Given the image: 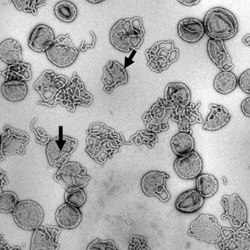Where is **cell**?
<instances>
[{
	"mask_svg": "<svg viewBox=\"0 0 250 250\" xmlns=\"http://www.w3.org/2000/svg\"><path fill=\"white\" fill-rule=\"evenodd\" d=\"M239 86L244 92L250 93V70L248 69L240 76L238 80Z\"/></svg>",
	"mask_w": 250,
	"mask_h": 250,
	"instance_id": "f35d334b",
	"label": "cell"
},
{
	"mask_svg": "<svg viewBox=\"0 0 250 250\" xmlns=\"http://www.w3.org/2000/svg\"><path fill=\"white\" fill-rule=\"evenodd\" d=\"M4 133L1 136V160L3 155H24L25 146L28 144L29 136L25 131L20 130L9 126H4Z\"/></svg>",
	"mask_w": 250,
	"mask_h": 250,
	"instance_id": "4fadbf2b",
	"label": "cell"
},
{
	"mask_svg": "<svg viewBox=\"0 0 250 250\" xmlns=\"http://www.w3.org/2000/svg\"><path fill=\"white\" fill-rule=\"evenodd\" d=\"M221 204L225 209V213L222 216L223 220L229 218L231 224L237 229L247 223V207L237 194L225 195Z\"/></svg>",
	"mask_w": 250,
	"mask_h": 250,
	"instance_id": "9a60e30c",
	"label": "cell"
},
{
	"mask_svg": "<svg viewBox=\"0 0 250 250\" xmlns=\"http://www.w3.org/2000/svg\"><path fill=\"white\" fill-rule=\"evenodd\" d=\"M1 74L3 75L5 81L19 80L25 82L32 79L30 64L23 62L9 65L5 70L2 71Z\"/></svg>",
	"mask_w": 250,
	"mask_h": 250,
	"instance_id": "f1b7e54d",
	"label": "cell"
},
{
	"mask_svg": "<svg viewBox=\"0 0 250 250\" xmlns=\"http://www.w3.org/2000/svg\"><path fill=\"white\" fill-rule=\"evenodd\" d=\"M151 70L160 73L167 70L179 58V51L173 42H160L155 43L145 52Z\"/></svg>",
	"mask_w": 250,
	"mask_h": 250,
	"instance_id": "5b68a950",
	"label": "cell"
},
{
	"mask_svg": "<svg viewBox=\"0 0 250 250\" xmlns=\"http://www.w3.org/2000/svg\"><path fill=\"white\" fill-rule=\"evenodd\" d=\"M19 203V198L14 192H1L0 196V211L3 213H12Z\"/></svg>",
	"mask_w": 250,
	"mask_h": 250,
	"instance_id": "e575fe53",
	"label": "cell"
},
{
	"mask_svg": "<svg viewBox=\"0 0 250 250\" xmlns=\"http://www.w3.org/2000/svg\"><path fill=\"white\" fill-rule=\"evenodd\" d=\"M88 1L91 3L97 4L102 3L104 1L103 0H88Z\"/></svg>",
	"mask_w": 250,
	"mask_h": 250,
	"instance_id": "7bdbcfd3",
	"label": "cell"
},
{
	"mask_svg": "<svg viewBox=\"0 0 250 250\" xmlns=\"http://www.w3.org/2000/svg\"><path fill=\"white\" fill-rule=\"evenodd\" d=\"M68 78L62 75H56L53 71L46 70L38 78L34 88L41 96L44 102L54 100L55 96L68 83Z\"/></svg>",
	"mask_w": 250,
	"mask_h": 250,
	"instance_id": "8fae6325",
	"label": "cell"
},
{
	"mask_svg": "<svg viewBox=\"0 0 250 250\" xmlns=\"http://www.w3.org/2000/svg\"><path fill=\"white\" fill-rule=\"evenodd\" d=\"M209 107L211 112L203 126V129L207 131L218 130L229 124L231 115L225 107L215 104H211Z\"/></svg>",
	"mask_w": 250,
	"mask_h": 250,
	"instance_id": "484cf974",
	"label": "cell"
},
{
	"mask_svg": "<svg viewBox=\"0 0 250 250\" xmlns=\"http://www.w3.org/2000/svg\"><path fill=\"white\" fill-rule=\"evenodd\" d=\"M145 33L142 20L140 18L122 19L111 28L109 40L117 50L129 53L137 50L142 45Z\"/></svg>",
	"mask_w": 250,
	"mask_h": 250,
	"instance_id": "6da1fadb",
	"label": "cell"
},
{
	"mask_svg": "<svg viewBox=\"0 0 250 250\" xmlns=\"http://www.w3.org/2000/svg\"><path fill=\"white\" fill-rule=\"evenodd\" d=\"M238 80L235 75L231 71L219 73L214 80L213 86L218 93L227 95L232 92L237 86Z\"/></svg>",
	"mask_w": 250,
	"mask_h": 250,
	"instance_id": "4dcf8cb0",
	"label": "cell"
},
{
	"mask_svg": "<svg viewBox=\"0 0 250 250\" xmlns=\"http://www.w3.org/2000/svg\"><path fill=\"white\" fill-rule=\"evenodd\" d=\"M241 108L243 113L247 117H250V98H247V99L243 100Z\"/></svg>",
	"mask_w": 250,
	"mask_h": 250,
	"instance_id": "ab89813d",
	"label": "cell"
},
{
	"mask_svg": "<svg viewBox=\"0 0 250 250\" xmlns=\"http://www.w3.org/2000/svg\"><path fill=\"white\" fill-rule=\"evenodd\" d=\"M115 243L111 240H102L96 238L88 245L87 250H117Z\"/></svg>",
	"mask_w": 250,
	"mask_h": 250,
	"instance_id": "8d00e7d4",
	"label": "cell"
},
{
	"mask_svg": "<svg viewBox=\"0 0 250 250\" xmlns=\"http://www.w3.org/2000/svg\"><path fill=\"white\" fill-rule=\"evenodd\" d=\"M174 169L176 173L183 179H194L202 173V158L195 151H191L176 158L174 162Z\"/></svg>",
	"mask_w": 250,
	"mask_h": 250,
	"instance_id": "e0dca14e",
	"label": "cell"
},
{
	"mask_svg": "<svg viewBox=\"0 0 250 250\" xmlns=\"http://www.w3.org/2000/svg\"><path fill=\"white\" fill-rule=\"evenodd\" d=\"M175 107L165 99L158 100L143 117L147 130L153 133L168 130V120L171 118Z\"/></svg>",
	"mask_w": 250,
	"mask_h": 250,
	"instance_id": "52a82bcc",
	"label": "cell"
},
{
	"mask_svg": "<svg viewBox=\"0 0 250 250\" xmlns=\"http://www.w3.org/2000/svg\"><path fill=\"white\" fill-rule=\"evenodd\" d=\"M62 229L60 227L53 225L38 227L33 231L31 238V250H59L58 243L59 236Z\"/></svg>",
	"mask_w": 250,
	"mask_h": 250,
	"instance_id": "2e32d148",
	"label": "cell"
},
{
	"mask_svg": "<svg viewBox=\"0 0 250 250\" xmlns=\"http://www.w3.org/2000/svg\"><path fill=\"white\" fill-rule=\"evenodd\" d=\"M205 33L216 41L229 40L236 35L238 23L235 16L227 9H210L205 15L203 21Z\"/></svg>",
	"mask_w": 250,
	"mask_h": 250,
	"instance_id": "7a4b0ae2",
	"label": "cell"
},
{
	"mask_svg": "<svg viewBox=\"0 0 250 250\" xmlns=\"http://www.w3.org/2000/svg\"><path fill=\"white\" fill-rule=\"evenodd\" d=\"M196 190L203 198H208L215 195L218 188V183L213 175L202 174L198 176L196 182Z\"/></svg>",
	"mask_w": 250,
	"mask_h": 250,
	"instance_id": "1f68e13d",
	"label": "cell"
},
{
	"mask_svg": "<svg viewBox=\"0 0 250 250\" xmlns=\"http://www.w3.org/2000/svg\"><path fill=\"white\" fill-rule=\"evenodd\" d=\"M178 35L184 41L195 43L202 39L205 33L203 22L197 19L189 18L181 20L178 24Z\"/></svg>",
	"mask_w": 250,
	"mask_h": 250,
	"instance_id": "44dd1931",
	"label": "cell"
},
{
	"mask_svg": "<svg viewBox=\"0 0 250 250\" xmlns=\"http://www.w3.org/2000/svg\"><path fill=\"white\" fill-rule=\"evenodd\" d=\"M171 147L175 155H184L195 148V141L191 134L180 131L172 138Z\"/></svg>",
	"mask_w": 250,
	"mask_h": 250,
	"instance_id": "f546056e",
	"label": "cell"
},
{
	"mask_svg": "<svg viewBox=\"0 0 250 250\" xmlns=\"http://www.w3.org/2000/svg\"><path fill=\"white\" fill-rule=\"evenodd\" d=\"M15 8L19 11L25 13H32L33 15L37 16L38 8L45 5L46 3L43 1H30V0H24V1H13Z\"/></svg>",
	"mask_w": 250,
	"mask_h": 250,
	"instance_id": "d590c367",
	"label": "cell"
},
{
	"mask_svg": "<svg viewBox=\"0 0 250 250\" xmlns=\"http://www.w3.org/2000/svg\"><path fill=\"white\" fill-rule=\"evenodd\" d=\"M54 12L58 19L65 23L74 21L78 14L77 6L69 1H60L56 4Z\"/></svg>",
	"mask_w": 250,
	"mask_h": 250,
	"instance_id": "d6a6232c",
	"label": "cell"
},
{
	"mask_svg": "<svg viewBox=\"0 0 250 250\" xmlns=\"http://www.w3.org/2000/svg\"><path fill=\"white\" fill-rule=\"evenodd\" d=\"M243 43H244L246 45L250 46V35H247L245 36L243 39Z\"/></svg>",
	"mask_w": 250,
	"mask_h": 250,
	"instance_id": "b9f144b4",
	"label": "cell"
},
{
	"mask_svg": "<svg viewBox=\"0 0 250 250\" xmlns=\"http://www.w3.org/2000/svg\"><path fill=\"white\" fill-rule=\"evenodd\" d=\"M78 141L75 138L60 135L47 145L46 155L50 166L60 167L68 163L77 149Z\"/></svg>",
	"mask_w": 250,
	"mask_h": 250,
	"instance_id": "ba28073f",
	"label": "cell"
},
{
	"mask_svg": "<svg viewBox=\"0 0 250 250\" xmlns=\"http://www.w3.org/2000/svg\"><path fill=\"white\" fill-rule=\"evenodd\" d=\"M92 102V96L86 91L83 83L75 73L69 85L62 89L55 96L53 104H60L73 112L77 104L88 106Z\"/></svg>",
	"mask_w": 250,
	"mask_h": 250,
	"instance_id": "3957f363",
	"label": "cell"
},
{
	"mask_svg": "<svg viewBox=\"0 0 250 250\" xmlns=\"http://www.w3.org/2000/svg\"><path fill=\"white\" fill-rule=\"evenodd\" d=\"M91 179L87 170L79 163L68 162L60 167L54 175V180L66 189L70 188H84Z\"/></svg>",
	"mask_w": 250,
	"mask_h": 250,
	"instance_id": "9c48e42d",
	"label": "cell"
},
{
	"mask_svg": "<svg viewBox=\"0 0 250 250\" xmlns=\"http://www.w3.org/2000/svg\"><path fill=\"white\" fill-rule=\"evenodd\" d=\"M45 53L51 63L60 68H65L75 62L79 50L73 43L69 35H66L57 38Z\"/></svg>",
	"mask_w": 250,
	"mask_h": 250,
	"instance_id": "8992f818",
	"label": "cell"
},
{
	"mask_svg": "<svg viewBox=\"0 0 250 250\" xmlns=\"http://www.w3.org/2000/svg\"><path fill=\"white\" fill-rule=\"evenodd\" d=\"M191 92L186 84L182 83H171L165 90V100L169 104L181 108L191 103Z\"/></svg>",
	"mask_w": 250,
	"mask_h": 250,
	"instance_id": "603a6c76",
	"label": "cell"
},
{
	"mask_svg": "<svg viewBox=\"0 0 250 250\" xmlns=\"http://www.w3.org/2000/svg\"><path fill=\"white\" fill-rule=\"evenodd\" d=\"M1 93L8 101H21L28 93V86L24 82L19 80H8L2 84Z\"/></svg>",
	"mask_w": 250,
	"mask_h": 250,
	"instance_id": "83f0119b",
	"label": "cell"
},
{
	"mask_svg": "<svg viewBox=\"0 0 250 250\" xmlns=\"http://www.w3.org/2000/svg\"><path fill=\"white\" fill-rule=\"evenodd\" d=\"M200 106V103L198 102L197 104L190 103L185 108L175 107L171 120L178 123L180 131L191 134V126L203 122L202 115L198 111Z\"/></svg>",
	"mask_w": 250,
	"mask_h": 250,
	"instance_id": "ac0fdd59",
	"label": "cell"
},
{
	"mask_svg": "<svg viewBox=\"0 0 250 250\" xmlns=\"http://www.w3.org/2000/svg\"><path fill=\"white\" fill-rule=\"evenodd\" d=\"M128 79L126 69L119 62L110 60L104 66L102 80L104 84V91L106 93H111L113 89L119 84H126Z\"/></svg>",
	"mask_w": 250,
	"mask_h": 250,
	"instance_id": "d6986e66",
	"label": "cell"
},
{
	"mask_svg": "<svg viewBox=\"0 0 250 250\" xmlns=\"http://www.w3.org/2000/svg\"><path fill=\"white\" fill-rule=\"evenodd\" d=\"M55 39L52 29L45 24H39L31 32L28 45L36 52H46Z\"/></svg>",
	"mask_w": 250,
	"mask_h": 250,
	"instance_id": "ffe728a7",
	"label": "cell"
},
{
	"mask_svg": "<svg viewBox=\"0 0 250 250\" xmlns=\"http://www.w3.org/2000/svg\"><path fill=\"white\" fill-rule=\"evenodd\" d=\"M168 174L164 172L151 171L145 174L141 181V187L145 195L155 196L163 202H166L170 198V195L166 188Z\"/></svg>",
	"mask_w": 250,
	"mask_h": 250,
	"instance_id": "5bb4252c",
	"label": "cell"
},
{
	"mask_svg": "<svg viewBox=\"0 0 250 250\" xmlns=\"http://www.w3.org/2000/svg\"><path fill=\"white\" fill-rule=\"evenodd\" d=\"M0 58L9 65L21 62L23 60L21 44L14 39L4 40L0 45Z\"/></svg>",
	"mask_w": 250,
	"mask_h": 250,
	"instance_id": "4316f807",
	"label": "cell"
},
{
	"mask_svg": "<svg viewBox=\"0 0 250 250\" xmlns=\"http://www.w3.org/2000/svg\"><path fill=\"white\" fill-rule=\"evenodd\" d=\"M146 239L142 236H132L129 240V249H149L146 247Z\"/></svg>",
	"mask_w": 250,
	"mask_h": 250,
	"instance_id": "74e56055",
	"label": "cell"
},
{
	"mask_svg": "<svg viewBox=\"0 0 250 250\" xmlns=\"http://www.w3.org/2000/svg\"><path fill=\"white\" fill-rule=\"evenodd\" d=\"M221 235L222 236V240L216 244V247L218 249L230 250H250V229L247 223L238 228L237 230L229 228H223L222 229Z\"/></svg>",
	"mask_w": 250,
	"mask_h": 250,
	"instance_id": "7c38bea8",
	"label": "cell"
},
{
	"mask_svg": "<svg viewBox=\"0 0 250 250\" xmlns=\"http://www.w3.org/2000/svg\"><path fill=\"white\" fill-rule=\"evenodd\" d=\"M222 227L210 215H201L191 223L188 233L200 242L215 244L221 236Z\"/></svg>",
	"mask_w": 250,
	"mask_h": 250,
	"instance_id": "30bf717a",
	"label": "cell"
},
{
	"mask_svg": "<svg viewBox=\"0 0 250 250\" xmlns=\"http://www.w3.org/2000/svg\"><path fill=\"white\" fill-rule=\"evenodd\" d=\"M205 200L196 189H189L181 194L175 202L176 208L185 213H192L199 210Z\"/></svg>",
	"mask_w": 250,
	"mask_h": 250,
	"instance_id": "d4e9b609",
	"label": "cell"
},
{
	"mask_svg": "<svg viewBox=\"0 0 250 250\" xmlns=\"http://www.w3.org/2000/svg\"><path fill=\"white\" fill-rule=\"evenodd\" d=\"M178 3L184 4V5L186 6H193L196 5L198 3H199L200 1V0H197V1H191V0H183V1H178Z\"/></svg>",
	"mask_w": 250,
	"mask_h": 250,
	"instance_id": "60d3db41",
	"label": "cell"
},
{
	"mask_svg": "<svg viewBox=\"0 0 250 250\" xmlns=\"http://www.w3.org/2000/svg\"><path fill=\"white\" fill-rule=\"evenodd\" d=\"M64 200L66 203L78 208L86 202L85 192L80 188H70L67 189L64 193Z\"/></svg>",
	"mask_w": 250,
	"mask_h": 250,
	"instance_id": "836d02e7",
	"label": "cell"
},
{
	"mask_svg": "<svg viewBox=\"0 0 250 250\" xmlns=\"http://www.w3.org/2000/svg\"><path fill=\"white\" fill-rule=\"evenodd\" d=\"M55 219L62 229H75L81 223L82 215L78 208L66 203L57 209Z\"/></svg>",
	"mask_w": 250,
	"mask_h": 250,
	"instance_id": "cb8c5ba5",
	"label": "cell"
},
{
	"mask_svg": "<svg viewBox=\"0 0 250 250\" xmlns=\"http://www.w3.org/2000/svg\"><path fill=\"white\" fill-rule=\"evenodd\" d=\"M209 59L222 71H230L234 68L231 58L222 41L209 39L207 43Z\"/></svg>",
	"mask_w": 250,
	"mask_h": 250,
	"instance_id": "7402d4cb",
	"label": "cell"
},
{
	"mask_svg": "<svg viewBox=\"0 0 250 250\" xmlns=\"http://www.w3.org/2000/svg\"><path fill=\"white\" fill-rule=\"evenodd\" d=\"M12 214L16 224L26 231H34L41 226L44 219L43 208L37 202L30 200L21 201L18 203Z\"/></svg>",
	"mask_w": 250,
	"mask_h": 250,
	"instance_id": "277c9868",
	"label": "cell"
}]
</instances>
